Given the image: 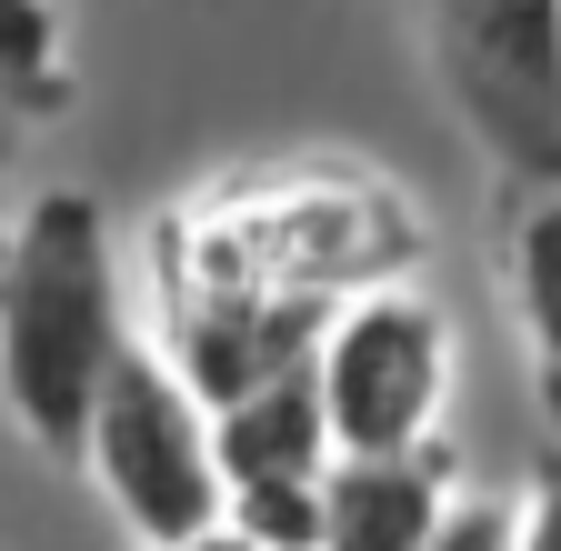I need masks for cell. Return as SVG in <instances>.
<instances>
[{
  "instance_id": "obj_7",
  "label": "cell",
  "mask_w": 561,
  "mask_h": 551,
  "mask_svg": "<svg viewBox=\"0 0 561 551\" xmlns=\"http://www.w3.org/2000/svg\"><path fill=\"white\" fill-rule=\"evenodd\" d=\"M210 441H221V481L231 492H271V481H321L341 461L331 441V411H321V361L280 371L241 401L210 411Z\"/></svg>"
},
{
  "instance_id": "obj_9",
  "label": "cell",
  "mask_w": 561,
  "mask_h": 551,
  "mask_svg": "<svg viewBox=\"0 0 561 551\" xmlns=\"http://www.w3.org/2000/svg\"><path fill=\"white\" fill-rule=\"evenodd\" d=\"M0 111L11 120H60L70 111V60H60L50 0H0Z\"/></svg>"
},
{
  "instance_id": "obj_10",
  "label": "cell",
  "mask_w": 561,
  "mask_h": 551,
  "mask_svg": "<svg viewBox=\"0 0 561 551\" xmlns=\"http://www.w3.org/2000/svg\"><path fill=\"white\" fill-rule=\"evenodd\" d=\"M231 521L261 551H321V481H271V492H231Z\"/></svg>"
},
{
  "instance_id": "obj_1",
  "label": "cell",
  "mask_w": 561,
  "mask_h": 551,
  "mask_svg": "<svg viewBox=\"0 0 561 551\" xmlns=\"http://www.w3.org/2000/svg\"><path fill=\"white\" fill-rule=\"evenodd\" d=\"M121 271H111V221L91 191H41L0 241V411L21 422L31 451L81 461L101 391L130 352Z\"/></svg>"
},
{
  "instance_id": "obj_2",
  "label": "cell",
  "mask_w": 561,
  "mask_h": 551,
  "mask_svg": "<svg viewBox=\"0 0 561 551\" xmlns=\"http://www.w3.org/2000/svg\"><path fill=\"white\" fill-rule=\"evenodd\" d=\"M411 261V211L351 171H291V181H231L151 231L161 301L171 291H241V301H362Z\"/></svg>"
},
{
  "instance_id": "obj_6",
  "label": "cell",
  "mask_w": 561,
  "mask_h": 551,
  "mask_svg": "<svg viewBox=\"0 0 561 551\" xmlns=\"http://www.w3.org/2000/svg\"><path fill=\"white\" fill-rule=\"evenodd\" d=\"M461 481L451 451H341L321 471V551H432V531L451 521Z\"/></svg>"
},
{
  "instance_id": "obj_13",
  "label": "cell",
  "mask_w": 561,
  "mask_h": 551,
  "mask_svg": "<svg viewBox=\"0 0 561 551\" xmlns=\"http://www.w3.org/2000/svg\"><path fill=\"white\" fill-rule=\"evenodd\" d=\"M151 551H261V541H251V531H241V521L221 512L210 531H181V541H151Z\"/></svg>"
},
{
  "instance_id": "obj_8",
  "label": "cell",
  "mask_w": 561,
  "mask_h": 551,
  "mask_svg": "<svg viewBox=\"0 0 561 551\" xmlns=\"http://www.w3.org/2000/svg\"><path fill=\"white\" fill-rule=\"evenodd\" d=\"M502 282H512V311L531 341V391L561 422V181L502 191Z\"/></svg>"
},
{
  "instance_id": "obj_11",
  "label": "cell",
  "mask_w": 561,
  "mask_h": 551,
  "mask_svg": "<svg viewBox=\"0 0 561 551\" xmlns=\"http://www.w3.org/2000/svg\"><path fill=\"white\" fill-rule=\"evenodd\" d=\"M522 521H531V502L461 492V502H451V521L432 531V551H522Z\"/></svg>"
},
{
  "instance_id": "obj_3",
  "label": "cell",
  "mask_w": 561,
  "mask_h": 551,
  "mask_svg": "<svg viewBox=\"0 0 561 551\" xmlns=\"http://www.w3.org/2000/svg\"><path fill=\"white\" fill-rule=\"evenodd\" d=\"M411 41L502 191L561 181V0H411Z\"/></svg>"
},
{
  "instance_id": "obj_4",
  "label": "cell",
  "mask_w": 561,
  "mask_h": 551,
  "mask_svg": "<svg viewBox=\"0 0 561 551\" xmlns=\"http://www.w3.org/2000/svg\"><path fill=\"white\" fill-rule=\"evenodd\" d=\"M91 481L111 492V512L130 521V541H181L210 531L231 512V481H221V441H210V401L171 371V352L130 341L111 391H101V422H91Z\"/></svg>"
},
{
  "instance_id": "obj_12",
  "label": "cell",
  "mask_w": 561,
  "mask_h": 551,
  "mask_svg": "<svg viewBox=\"0 0 561 551\" xmlns=\"http://www.w3.org/2000/svg\"><path fill=\"white\" fill-rule=\"evenodd\" d=\"M522 502H531V521H522V551H561V451L531 471V492H522Z\"/></svg>"
},
{
  "instance_id": "obj_5",
  "label": "cell",
  "mask_w": 561,
  "mask_h": 551,
  "mask_svg": "<svg viewBox=\"0 0 561 551\" xmlns=\"http://www.w3.org/2000/svg\"><path fill=\"white\" fill-rule=\"evenodd\" d=\"M442 401H451V321L381 282L362 301H341L321 331V411L341 451H421L442 441Z\"/></svg>"
}]
</instances>
